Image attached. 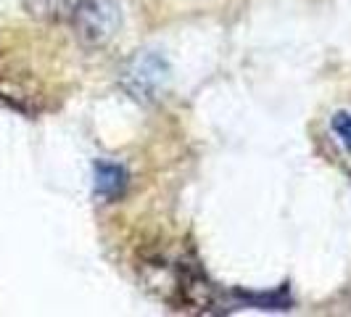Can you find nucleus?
<instances>
[{
  "label": "nucleus",
  "instance_id": "f03ea898",
  "mask_svg": "<svg viewBox=\"0 0 351 317\" xmlns=\"http://www.w3.org/2000/svg\"><path fill=\"white\" fill-rule=\"evenodd\" d=\"M71 19L85 45H106L122 27V0H80Z\"/></svg>",
  "mask_w": 351,
  "mask_h": 317
},
{
  "label": "nucleus",
  "instance_id": "f257e3e1",
  "mask_svg": "<svg viewBox=\"0 0 351 317\" xmlns=\"http://www.w3.org/2000/svg\"><path fill=\"white\" fill-rule=\"evenodd\" d=\"M172 80L169 61L158 51H138L119 71L122 90L138 104H154L158 101Z\"/></svg>",
  "mask_w": 351,
  "mask_h": 317
},
{
  "label": "nucleus",
  "instance_id": "7ed1b4c3",
  "mask_svg": "<svg viewBox=\"0 0 351 317\" xmlns=\"http://www.w3.org/2000/svg\"><path fill=\"white\" fill-rule=\"evenodd\" d=\"M93 172H95V185H93V191H95L98 198L114 201L117 196L124 193V188H127V172H124V167L111 164V161H95Z\"/></svg>",
  "mask_w": 351,
  "mask_h": 317
},
{
  "label": "nucleus",
  "instance_id": "39448f33",
  "mask_svg": "<svg viewBox=\"0 0 351 317\" xmlns=\"http://www.w3.org/2000/svg\"><path fill=\"white\" fill-rule=\"evenodd\" d=\"M333 130H335V135L343 141V145L351 151V114L349 111H338V114H335Z\"/></svg>",
  "mask_w": 351,
  "mask_h": 317
},
{
  "label": "nucleus",
  "instance_id": "20e7f679",
  "mask_svg": "<svg viewBox=\"0 0 351 317\" xmlns=\"http://www.w3.org/2000/svg\"><path fill=\"white\" fill-rule=\"evenodd\" d=\"M77 3H80V0H21V5L27 8L29 16L45 19V21L71 19Z\"/></svg>",
  "mask_w": 351,
  "mask_h": 317
}]
</instances>
